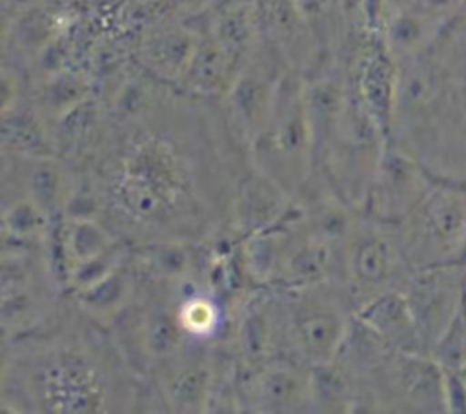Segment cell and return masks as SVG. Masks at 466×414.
<instances>
[{"label": "cell", "mask_w": 466, "mask_h": 414, "mask_svg": "<svg viewBox=\"0 0 466 414\" xmlns=\"http://www.w3.org/2000/svg\"><path fill=\"white\" fill-rule=\"evenodd\" d=\"M78 168L56 153L2 151L0 193L24 195L60 219L75 190Z\"/></svg>", "instance_id": "cell-12"}, {"label": "cell", "mask_w": 466, "mask_h": 414, "mask_svg": "<svg viewBox=\"0 0 466 414\" xmlns=\"http://www.w3.org/2000/svg\"><path fill=\"white\" fill-rule=\"evenodd\" d=\"M348 69L364 108L390 139L397 108L399 62L386 49L382 36H368L350 57Z\"/></svg>", "instance_id": "cell-14"}, {"label": "cell", "mask_w": 466, "mask_h": 414, "mask_svg": "<svg viewBox=\"0 0 466 414\" xmlns=\"http://www.w3.org/2000/svg\"><path fill=\"white\" fill-rule=\"evenodd\" d=\"M238 398L244 414H311V368L288 356L240 367Z\"/></svg>", "instance_id": "cell-11"}, {"label": "cell", "mask_w": 466, "mask_h": 414, "mask_svg": "<svg viewBox=\"0 0 466 414\" xmlns=\"http://www.w3.org/2000/svg\"><path fill=\"white\" fill-rule=\"evenodd\" d=\"M140 292V274L129 257L98 283L86 290L71 294L73 305L91 321L109 328L137 299Z\"/></svg>", "instance_id": "cell-22"}, {"label": "cell", "mask_w": 466, "mask_h": 414, "mask_svg": "<svg viewBox=\"0 0 466 414\" xmlns=\"http://www.w3.org/2000/svg\"><path fill=\"white\" fill-rule=\"evenodd\" d=\"M200 29L191 18H162L144 29L133 49L138 69L162 86L177 88L195 51Z\"/></svg>", "instance_id": "cell-15"}, {"label": "cell", "mask_w": 466, "mask_h": 414, "mask_svg": "<svg viewBox=\"0 0 466 414\" xmlns=\"http://www.w3.org/2000/svg\"><path fill=\"white\" fill-rule=\"evenodd\" d=\"M382 5L386 11V20H388L391 15H397L400 11L415 7L417 0H382Z\"/></svg>", "instance_id": "cell-31"}, {"label": "cell", "mask_w": 466, "mask_h": 414, "mask_svg": "<svg viewBox=\"0 0 466 414\" xmlns=\"http://www.w3.org/2000/svg\"><path fill=\"white\" fill-rule=\"evenodd\" d=\"M2 246L29 248L55 254L58 221L24 195L0 193Z\"/></svg>", "instance_id": "cell-24"}, {"label": "cell", "mask_w": 466, "mask_h": 414, "mask_svg": "<svg viewBox=\"0 0 466 414\" xmlns=\"http://www.w3.org/2000/svg\"><path fill=\"white\" fill-rule=\"evenodd\" d=\"M151 109L133 120L107 115L102 142L84 166L102 197V219L133 246L231 233V201L249 157L218 108L197 128L155 126Z\"/></svg>", "instance_id": "cell-1"}, {"label": "cell", "mask_w": 466, "mask_h": 414, "mask_svg": "<svg viewBox=\"0 0 466 414\" xmlns=\"http://www.w3.org/2000/svg\"><path fill=\"white\" fill-rule=\"evenodd\" d=\"M461 0H417V7L426 11L428 15L444 22L448 15H451L459 7Z\"/></svg>", "instance_id": "cell-30"}, {"label": "cell", "mask_w": 466, "mask_h": 414, "mask_svg": "<svg viewBox=\"0 0 466 414\" xmlns=\"http://www.w3.org/2000/svg\"><path fill=\"white\" fill-rule=\"evenodd\" d=\"M297 199L251 162L240 175L229 215L235 239H244L282 224L295 210Z\"/></svg>", "instance_id": "cell-16"}, {"label": "cell", "mask_w": 466, "mask_h": 414, "mask_svg": "<svg viewBox=\"0 0 466 414\" xmlns=\"http://www.w3.org/2000/svg\"><path fill=\"white\" fill-rule=\"evenodd\" d=\"M411 274L397 226L362 210L344 244L342 257V283L355 310L384 292L402 290Z\"/></svg>", "instance_id": "cell-8"}, {"label": "cell", "mask_w": 466, "mask_h": 414, "mask_svg": "<svg viewBox=\"0 0 466 414\" xmlns=\"http://www.w3.org/2000/svg\"><path fill=\"white\" fill-rule=\"evenodd\" d=\"M171 13L182 18H198L209 13L218 2L215 0H166Z\"/></svg>", "instance_id": "cell-29"}, {"label": "cell", "mask_w": 466, "mask_h": 414, "mask_svg": "<svg viewBox=\"0 0 466 414\" xmlns=\"http://www.w3.org/2000/svg\"><path fill=\"white\" fill-rule=\"evenodd\" d=\"M177 297L173 290L140 277L135 303L109 326L124 357L140 378L151 376L193 343L178 321Z\"/></svg>", "instance_id": "cell-7"}, {"label": "cell", "mask_w": 466, "mask_h": 414, "mask_svg": "<svg viewBox=\"0 0 466 414\" xmlns=\"http://www.w3.org/2000/svg\"><path fill=\"white\" fill-rule=\"evenodd\" d=\"M213 363V345L191 343L144 379L155 388L162 412L208 414Z\"/></svg>", "instance_id": "cell-13"}, {"label": "cell", "mask_w": 466, "mask_h": 414, "mask_svg": "<svg viewBox=\"0 0 466 414\" xmlns=\"http://www.w3.org/2000/svg\"><path fill=\"white\" fill-rule=\"evenodd\" d=\"M198 18L240 69L264 42L257 0H218Z\"/></svg>", "instance_id": "cell-20"}, {"label": "cell", "mask_w": 466, "mask_h": 414, "mask_svg": "<svg viewBox=\"0 0 466 414\" xmlns=\"http://www.w3.org/2000/svg\"><path fill=\"white\" fill-rule=\"evenodd\" d=\"M248 157L295 199L309 184L315 173V151L300 73L288 69L282 75L273 113Z\"/></svg>", "instance_id": "cell-4"}, {"label": "cell", "mask_w": 466, "mask_h": 414, "mask_svg": "<svg viewBox=\"0 0 466 414\" xmlns=\"http://www.w3.org/2000/svg\"><path fill=\"white\" fill-rule=\"evenodd\" d=\"M309 368L315 414L355 412L357 383L350 370L337 357Z\"/></svg>", "instance_id": "cell-27"}, {"label": "cell", "mask_w": 466, "mask_h": 414, "mask_svg": "<svg viewBox=\"0 0 466 414\" xmlns=\"http://www.w3.org/2000/svg\"><path fill=\"white\" fill-rule=\"evenodd\" d=\"M124 243L127 241L102 217H60L55 233V261L62 281L71 270L109 254Z\"/></svg>", "instance_id": "cell-18"}, {"label": "cell", "mask_w": 466, "mask_h": 414, "mask_svg": "<svg viewBox=\"0 0 466 414\" xmlns=\"http://www.w3.org/2000/svg\"><path fill=\"white\" fill-rule=\"evenodd\" d=\"M286 356L308 367L331 361L355 321V305L339 281L280 288Z\"/></svg>", "instance_id": "cell-5"}, {"label": "cell", "mask_w": 466, "mask_h": 414, "mask_svg": "<svg viewBox=\"0 0 466 414\" xmlns=\"http://www.w3.org/2000/svg\"><path fill=\"white\" fill-rule=\"evenodd\" d=\"M453 268L457 266L417 270L402 288L415 316L426 354L431 352L444 334L464 297V285L459 286V281L453 279Z\"/></svg>", "instance_id": "cell-17"}, {"label": "cell", "mask_w": 466, "mask_h": 414, "mask_svg": "<svg viewBox=\"0 0 466 414\" xmlns=\"http://www.w3.org/2000/svg\"><path fill=\"white\" fill-rule=\"evenodd\" d=\"M71 306L55 254L2 246L0 330L2 343L56 323Z\"/></svg>", "instance_id": "cell-3"}, {"label": "cell", "mask_w": 466, "mask_h": 414, "mask_svg": "<svg viewBox=\"0 0 466 414\" xmlns=\"http://www.w3.org/2000/svg\"><path fill=\"white\" fill-rule=\"evenodd\" d=\"M442 179L415 155L388 139L370 184L364 212L397 226Z\"/></svg>", "instance_id": "cell-10"}, {"label": "cell", "mask_w": 466, "mask_h": 414, "mask_svg": "<svg viewBox=\"0 0 466 414\" xmlns=\"http://www.w3.org/2000/svg\"><path fill=\"white\" fill-rule=\"evenodd\" d=\"M464 301H466V279H464Z\"/></svg>", "instance_id": "cell-32"}, {"label": "cell", "mask_w": 466, "mask_h": 414, "mask_svg": "<svg viewBox=\"0 0 466 414\" xmlns=\"http://www.w3.org/2000/svg\"><path fill=\"white\" fill-rule=\"evenodd\" d=\"M286 71L284 62L262 42L237 73L222 98L215 102L229 137L242 151L248 153L264 131Z\"/></svg>", "instance_id": "cell-9"}, {"label": "cell", "mask_w": 466, "mask_h": 414, "mask_svg": "<svg viewBox=\"0 0 466 414\" xmlns=\"http://www.w3.org/2000/svg\"><path fill=\"white\" fill-rule=\"evenodd\" d=\"M0 410L9 414L157 412L155 394L109 328L71 301L53 325L2 343Z\"/></svg>", "instance_id": "cell-2"}, {"label": "cell", "mask_w": 466, "mask_h": 414, "mask_svg": "<svg viewBox=\"0 0 466 414\" xmlns=\"http://www.w3.org/2000/svg\"><path fill=\"white\" fill-rule=\"evenodd\" d=\"M442 20L428 15L420 7H411L391 15L382 29V42L397 60H408L422 55L439 35Z\"/></svg>", "instance_id": "cell-26"}, {"label": "cell", "mask_w": 466, "mask_h": 414, "mask_svg": "<svg viewBox=\"0 0 466 414\" xmlns=\"http://www.w3.org/2000/svg\"><path fill=\"white\" fill-rule=\"evenodd\" d=\"M355 317L388 348L426 354L411 306L402 290L384 292L355 310Z\"/></svg>", "instance_id": "cell-21"}, {"label": "cell", "mask_w": 466, "mask_h": 414, "mask_svg": "<svg viewBox=\"0 0 466 414\" xmlns=\"http://www.w3.org/2000/svg\"><path fill=\"white\" fill-rule=\"evenodd\" d=\"M177 314L186 336L193 343L218 345L229 325V303L211 290L195 286L177 297Z\"/></svg>", "instance_id": "cell-25"}, {"label": "cell", "mask_w": 466, "mask_h": 414, "mask_svg": "<svg viewBox=\"0 0 466 414\" xmlns=\"http://www.w3.org/2000/svg\"><path fill=\"white\" fill-rule=\"evenodd\" d=\"M191 20L197 22L200 35L191 60L175 89L198 100L218 102L240 67L218 44V40L206 29L200 18Z\"/></svg>", "instance_id": "cell-19"}, {"label": "cell", "mask_w": 466, "mask_h": 414, "mask_svg": "<svg viewBox=\"0 0 466 414\" xmlns=\"http://www.w3.org/2000/svg\"><path fill=\"white\" fill-rule=\"evenodd\" d=\"M444 409L455 414H466V379L461 370L442 368Z\"/></svg>", "instance_id": "cell-28"}, {"label": "cell", "mask_w": 466, "mask_h": 414, "mask_svg": "<svg viewBox=\"0 0 466 414\" xmlns=\"http://www.w3.org/2000/svg\"><path fill=\"white\" fill-rule=\"evenodd\" d=\"M91 98V77L75 67L46 71L29 88V100L47 131Z\"/></svg>", "instance_id": "cell-23"}, {"label": "cell", "mask_w": 466, "mask_h": 414, "mask_svg": "<svg viewBox=\"0 0 466 414\" xmlns=\"http://www.w3.org/2000/svg\"><path fill=\"white\" fill-rule=\"evenodd\" d=\"M397 230L413 272L459 266L466 261V186L444 177Z\"/></svg>", "instance_id": "cell-6"}]
</instances>
